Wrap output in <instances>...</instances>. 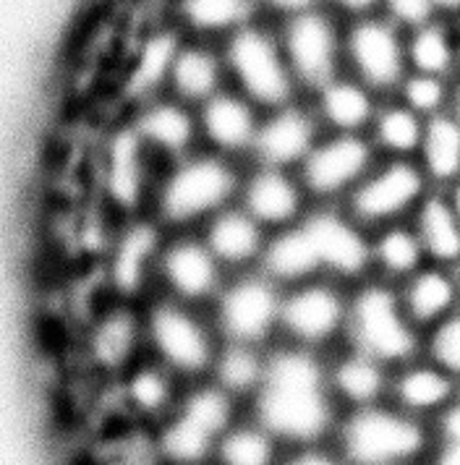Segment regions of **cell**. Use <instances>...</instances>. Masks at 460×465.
<instances>
[{
    "label": "cell",
    "instance_id": "cell-1",
    "mask_svg": "<svg viewBox=\"0 0 460 465\" xmlns=\"http://www.w3.org/2000/svg\"><path fill=\"white\" fill-rule=\"evenodd\" d=\"M256 419L275 440L314 442L333 421V387L309 348L293 345L267 359L256 390Z\"/></svg>",
    "mask_w": 460,
    "mask_h": 465
},
{
    "label": "cell",
    "instance_id": "cell-2",
    "mask_svg": "<svg viewBox=\"0 0 460 465\" xmlns=\"http://www.w3.org/2000/svg\"><path fill=\"white\" fill-rule=\"evenodd\" d=\"M220 50L228 71V86L241 92L262 113H272L304 97L285 58L277 24L256 16L225 37Z\"/></svg>",
    "mask_w": 460,
    "mask_h": 465
},
{
    "label": "cell",
    "instance_id": "cell-3",
    "mask_svg": "<svg viewBox=\"0 0 460 465\" xmlns=\"http://www.w3.org/2000/svg\"><path fill=\"white\" fill-rule=\"evenodd\" d=\"M429 444L432 421L379 402L355 408L340 431L343 458L351 465H418Z\"/></svg>",
    "mask_w": 460,
    "mask_h": 465
},
{
    "label": "cell",
    "instance_id": "cell-4",
    "mask_svg": "<svg viewBox=\"0 0 460 465\" xmlns=\"http://www.w3.org/2000/svg\"><path fill=\"white\" fill-rule=\"evenodd\" d=\"M355 351L382 361L385 366H405L421 356L424 332L403 309L397 285L369 280L348 303V324Z\"/></svg>",
    "mask_w": 460,
    "mask_h": 465
},
{
    "label": "cell",
    "instance_id": "cell-5",
    "mask_svg": "<svg viewBox=\"0 0 460 465\" xmlns=\"http://www.w3.org/2000/svg\"><path fill=\"white\" fill-rule=\"evenodd\" d=\"M238 189L235 168L230 157L217 152H191L173 163L155 193L157 212L170 225H186L194 220H209L225 210Z\"/></svg>",
    "mask_w": 460,
    "mask_h": 465
},
{
    "label": "cell",
    "instance_id": "cell-6",
    "mask_svg": "<svg viewBox=\"0 0 460 465\" xmlns=\"http://www.w3.org/2000/svg\"><path fill=\"white\" fill-rule=\"evenodd\" d=\"M343 71L355 76L382 100L395 97L408 76V35L382 14L345 24Z\"/></svg>",
    "mask_w": 460,
    "mask_h": 465
},
{
    "label": "cell",
    "instance_id": "cell-7",
    "mask_svg": "<svg viewBox=\"0 0 460 465\" xmlns=\"http://www.w3.org/2000/svg\"><path fill=\"white\" fill-rule=\"evenodd\" d=\"M435 191L418 160L387 157L348 193V214L361 228H385L411 220Z\"/></svg>",
    "mask_w": 460,
    "mask_h": 465
},
{
    "label": "cell",
    "instance_id": "cell-8",
    "mask_svg": "<svg viewBox=\"0 0 460 465\" xmlns=\"http://www.w3.org/2000/svg\"><path fill=\"white\" fill-rule=\"evenodd\" d=\"M343 32L345 22H340L327 5L277 24V35L301 94L309 97L343 74Z\"/></svg>",
    "mask_w": 460,
    "mask_h": 465
},
{
    "label": "cell",
    "instance_id": "cell-9",
    "mask_svg": "<svg viewBox=\"0 0 460 465\" xmlns=\"http://www.w3.org/2000/svg\"><path fill=\"white\" fill-rule=\"evenodd\" d=\"M145 338L167 369L178 374H202L212 369L217 356L207 324L175 298L160 301L146 312Z\"/></svg>",
    "mask_w": 460,
    "mask_h": 465
},
{
    "label": "cell",
    "instance_id": "cell-10",
    "mask_svg": "<svg viewBox=\"0 0 460 465\" xmlns=\"http://www.w3.org/2000/svg\"><path fill=\"white\" fill-rule=\"evenodd\" d=\"M375 160L369 134H330L301 163V183L314 196L351 193L375 170Z\"/></svg>",
    "mask_w": 460,
    "mask_h": 465
},
{
    "label": "cell",
    "instance_id": "cell-11",
    "mask_svg": "<svg viewBox=\"0 0 460 465\" xmlns=\"http://www.w3.org/2000/svg\"><path fill=\"white\" fill-rule=\"evenodd\" d=\"M283 296L267 275H244L217 293V324L230 342L259 345L280 327Z\"/></svg>",
    "mask_w": 460,
    "mask_h": 465
},
{
    "label": "cell",
    "instance_id": "cell-12",
    "mask_svg": "<svg viewBox=\"0 0 460 465\" xmlns=\"http://www.w3.org/2000/svg\"><path fill=\"white\" fill-rule=\"evenodd\" d=\"M348 324V303L340 291L322 282L309 280L295 285L288 296H283L280 327L295 340V345L314 348L333 340Z\"/></svg>",
    "mask_w": 460,
    "mask_h": 465
},
{
    "label": "cell",
    "instance_id": "cell-13",
    "mask_svg": "<svg viewBox=\"0 0 460 465\" xmlns=\"http://www.w3.org/2000/svg\"><path fill=\"white\" fill-rule=\"evenodd\" d=\"M319 118L309 100H295L291 105L277 107L262 115L251 154L267 168H291L301 165L319 136Z\"/></svg>",
    "mask_w": 460,
    "mask_h": 465
},
{
    "label": "cell",
    "instance_id": "cell-14",
    "mask_svg": "<svg viewBox=\"0 0 460 465\" xmlns=\"http://www.w3.org/2000/svg\"><path fill=\"white\" fill-rule=\"evenodd\" d=\"M131 124L142 136L145 147L152 152V157L170 165L191 154L194 142L202 139L196 107L170 97L167 92L142 100Z\"/></svg>",
    "mask_w": 460,
    "mask_h": 465
},
{
    "label": "cell",
    "instance_id": "cell-15",
    "mask_svg": "<svg viewBox=\"0 0 460 465\" xmlns=\"http://www.w3.org/2000/svg\"><path fill=\"white\" fill-rule=\"evenodd\" d=\"M220 262L209 252L205 238H173L163 243L157 275L170 298L196 303L220 293Z\"/></svg>",
    "mask_w": 460,
    "mask_h": 465
},
{
    "label": "cell",
    "instance_id": "cell-16",
    "mask_svg": "<svg viewBox=\"0 0 460 465\" xmlns=\"http://www.w3.org/2000/svg\"><path fill=\"white\" fill-rule=\"evenodd\" d=\"M301 225L312 238L322 270L340 277H358L372 267V238L351 214L316 212Z\"/></svg>",
    "mask_w": 460,
    "mask_h": 465
},
{
    "label": "cell",
    "instance_id": "cell-17",
    "mask_svg": "<svg viewBox=\"0 0 460 465\" xmlns=\"http://www.w3.org/2000/svg\"><path fill=\"white\" fill-rule=\"evenodd\" d=\"M262 110L246 100L233 86H225L215 97H209L205 105L196 107L199 118V136L209 144L212 152L235 157V154H251L256 131L262 124Z\"/></svg>",
    "mask_w": 460,
    "mask_h": 465
},
{
    "label": "cell",
    "instance_id": "cell-18",
    "mask_svg": "<svg viewBox=\"0 0 460 465\" xmlns=\"http://www.w3.org/2000/svg\"><path fill=\"white\" fill-rule=\"evenodd\" d=\"M225 86H228V71L220 45L184 37L167 74V94L186 105L199 107Z\"/></svg>",
    "mask_w": 460,
    "mask_h": 465
},
{
    "label": "cell",
    "instance_id": "cell-19",
    "mask_svg": "<svg viewBox=\"0 0 460 465\" xmlns=\"http://www.w3.org/2000/svg\"><path fill=\"white\" fill-rule=\"evenodd\" d=\"M390 398L400 411L432 421L458 401L460 381L442 371L432 361L418 356L405 366H397L390 380Z\"/></svg>",
    "mask_w": 460,
    "mask_h": 465
},
{
    "label": "cell",
    "instance_id": "cell-20",
    "mask_svg": "<svg viewBox=\"0 0 460 465\" xmlns=\"http://www.w3.org/2000/svg\"><path fill=\"white\" fill-rule=\"evenodd\" d=\"M322 128L333 134H369L382 97L351 74H337L306 97Z\"/></svg>",
    "mask_w": 460,
    "mask_h": 465
},
{
    "label": "cell",
    "instance_id": "cell-21",
    "mask_svg": "<svg viewBox=\"0 0 460 465\" xmlns=\"http://www.w3.org/2000/svg\"><path fill=\"white\" fill-rule=\"evenodd\" d=\"M405 314L421 332L460 312V270L426 262L418 272L397 285Z\"/></svg>",
    "mask_w": 460,
    "mask_h": 465
},
{
    "label": "cell",
    "instance_id": "cell-22",
    "mask_svg": "<svg viewBox=\"0 0 460 465\" xmlns=\"http://www.w3.org/2000/svg\"><path fill=\"white\" fill-rule=\"evenodd\" d=\"M149 163H155V157L145 147L134 124L121 126V131L110 139L105 154V183L113 202H118L121 207H131L145 196Z\"/></svg>",
    "mask_w": 460,
    "mask_h": 465
},
{
    "label": "cell",
    "instance_id": "cell-23",
    "mask_svg": "<svg viewBox=\"0 0 460 465\" xmlns=\"http://www.w3.org/2000/svg\"><path fill=\"white\" fill-rule=\"evenodd\" d=\"M304 183L283 168H262L249 175L241 186V204L262 225L285 228L301 212Z\"/></svg>",
    "mask_w": 460,
    "mask_h": 465
},
{
    "label": "cell",
    "instance_id": "cell-24",
    "mask_svg": "<svg viewBox=\"0 0 460 465\" xmlns=\"http://www.w3.org/2000/svg\"><path fill=\"white\" fill-rule=\"evenodd\" d=\"M256 16V0H175V26L194 40L220 45Z\"/></svg>",
    "mask_w": 460,
    "mask_h": 465
},
{
    "label": "cell",
    "instance_id": "cell-25",
    "mask_svg": "<svg viewBox=\"0 0 460 465\" xmlns=\"http://www.w3.org/2000/svg\"><path fill=\"white\" fill-rule=\"evenodd\" d=\"M152 223L125 225L121 238L113 246L110 277L121 296H134L145 288L149 272H157V262L163 252V241Z\"/></svg>",
    "mask_w": 460,
    "mask_h": 465
},
{
    "label": "cell",
    "instance_id": "cell-26",
    "mask_svg": "<svg viewBox=\"0 0 460 465\" xmlns=\"http://www.w3.org/2000/svg\"><path fill=\"white\" fill-rule=\"evenodd\" d=\"M205 243L217 256L220 264L244 267L249 262L262 259L267 238H265V225L254 220L244 207L241 210L225 207L207 220Z\"/></svg>",
    "mask_w": 460,
    "mask_h": 465
},
{
    "label": "cell",
    "instance_id": "cell-27",
    "mask_svg": "<svg viewBox=\"0 0 460 465\" xmlns=\"http://www.w3.org/2000/svg\"><path fill=\"white\" fill-rule=\"evenodd\" d=\"M426 259L460 270V217L447 202L445 191L435 189L411 217Z\"/></svg>",
    "mask_w": 460,
    "mask_h": 465
},
{
    "label": "cell",
    "instance_id": "cell-28",
    "mask_svg": "<svg viewBox=\"0 0 460 465\" xmlns=\"http://www.w3.org/2000/svg\"><path fill=\"white\" fill-rule=\"evenodd\" d=\"M259 262L272 282L301 285L314 280L316 272H322V262L304 225L283 228L277 235H272Z\"/></svg>",
    "mask_w": 460,
    "mask_h": 465
},
{
    "label": "cell",
    "instance_id": "cell-29",
    "mask_svg": "<svg viewBox=\"0 0 460 465\" xmlns=\"http://www.w3.org/2000/svg\"><path fill=\"white\" fill-rule=\"evenodd\" d=\"M426 118H421L397 97H387L379 103L375 121L369 126V139L379 154L397 160H416L424 144Z\"/></svg>",
    "mask_w": 460,
    "mask_h": 465
},
{
    "label": "cell",
    "instance_id": "cell-30",
    "mask_svg": "<svg viewBox=\"0 0 460 465\" xmlns=\"http://www.w3.org/2000/svg\"><path fill=\"white\" fill-rule=\"evenodd\" d=\"M375 232L376 235L372 238V267L385 282L400 285L429 262L411 220L385 225Z\"/></svg>",
    "mask_w": 460,
    "mask_h": 465
},
{
    "label": "cell",
    "instance_id": "cell-31",
    "mask_svg": "<svg viewBox=\"0 0 460 465\" xmlns=\"http://www.w3.org/2000/svg\"><path fill=\"white\" fill-rule=\"evenodd\" d=\"M408 68L455 82L460 76V24L437 19L408 32Z\"/></svg>",
    "mask_w": 460,
    "mask_h": 465
},
{
    "label": "cell",
    "instance_id": "cell-32",
    "mask_svg": "<svg viewBox=\"0 0 460 465\" xmlns=\"http://www.w3.org/2000/svg\"><path fill=\"white\" fill-rule=\"evenodd\" d=\"M418 165L435 189H447L460 178V118L442 113L426 121L424 144L418 149Z\"/></svg>",
    "mask_w": 460,
    "mask_h": 465
},
{
    "label": "cell",
    "instance_id": "cell-33",
    "mask_svg": "<svg viewBox=\"0 0 460 465\" xmlns=\"http://www.w3.org/2000/svg\"><path fill=\"white\" fill-rule=\"evenodd\" d=\"M387 366L361 351H354L337 361L330 371V387L337 398L351 402L354 408L375 405L390 392Z\"/></svg>",
    "mask_w": 460,
    "mask_h": 465
},
{
    "label": "cell",
    "instance_id": "cell-34",
    "mask_svg": "<svg viewBox=\"0 0 460 465\" xmlns=\"http://www.w3.org/2000/svg\"><path fill=\"white\" fill-rule=\"evenodd\" d=\"M145 335V324H139L128 309H107L89 332V356L105 369L134 366L136 342Z\"/></svg>",
    "mask_w": 460,
    "mask_h": 465
},
{
    "label": "cell",
    "instance_id": "cell-35",
    "mask_svg": "<svg viewBox=\"0 0 460 465\" xmlns=\"http://www.w3.org/2000/svg\"><path fill=\"white\" fill-rule=\"evenodd\" d=\"M212 371H215V384H220L233 398H241L249 392L256 395L267 371V361L259 356L256 345L228 342L223 351H217Z\"/></svg>",
    "mask_w": 460,
    "mask_h": 465
},
{
    "label": "cell",
    "instance_id": "cell-36",
    "mask_svg": "<svg viewBox=\"0 0 460 465\" xmlns=\"http://www.w3.org/2000/svg\"><path fill=\"white\" fill-rule=\"evenodd\" d=\"M125 402L145 419H160L173 405V377L165 363L128 366Z\"/></svg>",
    "mask_w": 460,
    "mask_h": 465
},
{
    "label": "cell",
    "instance_id": "cell-37",
    "mask_svg": "<svg viewBox=\"0 0 460 465\" xmlns=\"http://www.w3.org/2000/svg\"><path fill=\"white\" fill-rule=\"evenodd\" d=\"M215 440L209 431L194 421H188L184 413H175L173 419H167L160 440H157V450L163 455V460L173 465H202L212 455Z\"/></svg>",
    "mask_w": 460,
    "mask_h": 465
},
{
    "label": "cell",
    "instance_id": "cell-38",
    "mask_svg": "<svg viewBox=\"0 0 460 465\" xmlns=\"http://www.w3.org/2000/svg\"><path fill=\"white\" fill-rule=\"evenodd\" d=\"M395 97L408 105L421 118L432 121L442 113H450L453 105V79H442V76H432V74H418V71H408V76L400 82Z\"/></svg>",
    "mask_w": 460,
    "mask_h": 465
},
{
    "label": "cell",
    "instance_id": "cell-39",
    "mask_svg": "<svg viewBox=\"0 0 460 465\" xmlns=\"http://www.w3.org/2000/svg\"><path fill=\"white\" fill-rule=\"evenodd\" d=\"M217 458H220V465H272L275 437L262 423L235 426L220 437Z\"/></svg>",
    "mask_w": 460,
    "mask_h": 465
},
{
    "label": "cell",
    "instance_id": "cell-40",
    "mask_svg": "<svg viewBox=\"0 0 460 465\" xmlns=\"http://www.w3.org/2000/svg\"><path fill=\"white\" fill-rule=\"evenodd\" d=\"M178 413H184L188 421L202 426L205 431H209L212 437L220 440L230 429L233 395L225 392L220 384H202V387L191 390L186 398H184Z\"/></svg>",
    "mask_w": 460,
    "mask_h": 465
},
{
    "label": "cell",
    "instance_id": "cell-41",
    "mask_svg": "<svg viewBox=\"0 0 460 465\" xmlns=\"http://www.w3.org/2000/svg\"><path fill=\"white\" fill-rule=\"evenodd\" d=\"M421 356L460 381V312L424 332Z\"/></svg>",
    "mask_w": 460,
    "mask_h": 465
},
{
    "label": "cell",
    "instance_id": "cell-42",
    "mask_svg": "<svg viewBox=\"0 0 460 465\" xmlns=\"http://www.w3.org/2000/svg\"><path fill=\"white\" fill-rule=\"evenodd\" d=\"M426 465H460V398L432 419V444Z\"/></svg>",
    "mask_w": 460,
    "mask_h": 465
},
{
    "label": "cell",
    "instance_id": "cell-43",
    "mask_svg": "<svg viewBox=\"0 0 460 465\" xmlns=\"http://www.w3.org/2000/svg\"><path fill=\"white\" fill-rule=\"evenodd\" d=\"M382 16L400 26L405 35L439 19L435 0H385Z\"/></svg>",
    "mask_w": 460,
    "mask_h": 465
},
{
    "label": "cell",
    "instance_id": "cell-44",
    "mask_svg": "<svg viewBox=\"0 0 460 465\" xmlns=\"http://www.w3.org/2000/svg\"><path fill=\"white\" fill-rule=\"evenodd\" d=\"M259 5V16L267 19L272 24H283L293 19V16H301V14H309L325 5V0H256Z\"/></svg>",
    "mask_w": 460,
    "mask_h": 465
},
{
    "label": "cell",
    "instance_id": "cell-45",
    "mask_svg": "<svg viewBox=\"0 0 460 465\" xmlns=\"http://www.w3.org/2000/svg\"><path fill=\"white\" fill-rule=\"evenodd\" d=\"M325 5L333 11L340 22H358L366 16H376L382 14L385 0H325Z\"/></svg>",
    "mask_w": 460,
    "mask_h": 465
},
{
    "label": "cell",
    "instance_id": "cell-46",
    "mask_svg": "<svg viewBox=\"0 0 460 465\" xmlns=\"http://www.w3.org/2000/svg\"><path fill=\"white\" fill-rule=\"evenodd\" d=\"M283 465H343L337 458H333L330 452L322 450H298L295 455H291Z\"/></svg>",
    "mask_w": 460,
    "mask_h": 465
},
{
    "label": "cell",
    "instance_id": "cell-47",
    "mask_svg": "<svg viewBox=\"0 0 460 465\" xmlns=\"http://www.w3.org/2000/svg\"><path fill=\"white\" fill-rule=\"evenodd\" d=\"M435 8L442 22L460 24V0H435Z\"/></svg>",
    "mask_w": 460,
    "mask_h": 465
},
{
    "label": "cell",
    "instance_id": "cell-48",
    "mask_svg": "<svg viewBox=\"0 0 460 465\" xmlns=\"http://www.w3.org/2000/svg\"><path fill=\"white\" fill-rule=\"evenodd\" d=\"M445 191V196H447V202L453 204V210L458 212V217H460V178L455 181V183H450L447 189H442Z\"/></svg>",
    "mask_w": 460,
    "mask_h": 465
},
{
    "label": "cell",
    "instance_id": "cell-49",
    "mask_svg": "<svg viewBox=\"0 0 460 465\" xmlns=\"http://www.w3.org/2000/svg\"><path fill=\"white\" fill-rule=\"evenodd\" d=\"M450 113L460 118V76L453 82V105H450Z\"/></svg>",
    "mask_w": 460,
    "mask_h": 465
}]
</instances>
